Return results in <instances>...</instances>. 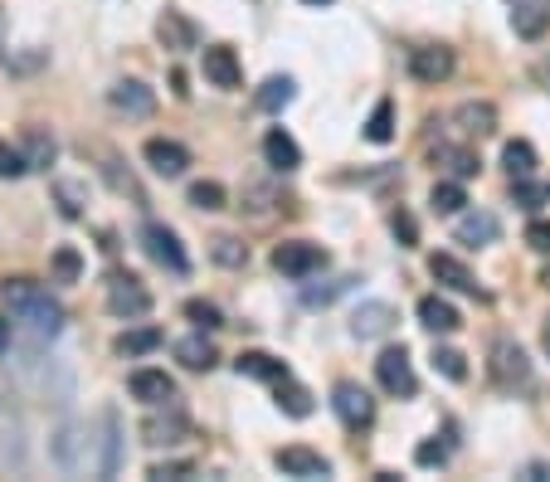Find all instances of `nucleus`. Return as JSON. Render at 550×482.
<instances>
[{
  "instance_id": "obj_51",
  "label": "nucleus",
  "mask_w": 550,
  "mask_h": 482,
  "mask_svg": "<svg viewBox=\"0 0 550 482\" xmlns=\"http://www.w3.org/2000/svg\"><path fill=\"white\" fill-rule=\"evenodd\" d=\"M531 478H550V463L546 468H531Z\"/></svg>"
},
{
  "instance_id": "obj_23",
  "label": "nucleus",
  "mask_w": 550,
  "mask_h": 482,
  "mask_svg": "<svg viewBox=\"0 0 550 482\" xmlns=\"http://www.w3.org/2000/svg\"><path fill=\"white\" fill-rule=\"evenodd\" d=\"M263 161H268L273 171H297V166H302V147H297L283 127H273V132L263 137Z\"/></svg>"
},
{
  "instance_id": "obj_54",
  "label": "nucleus",
  "mask_w": 550,
  "mask_h": 482,
  "mask_svg": "<svg viewBox=\"0 0 550 482\" xmlns=\"http://www.w3.org/2000/svg\"><path fill=\"white\" fill-rule=\"evenodd\" d=\"M541 283H546V288H550V268H546V273H541Z\"/></svg>"
},
{
  "instance_id": "obj_3",
  "label": "nucleus",
  "mask_w": 550,
  "mask_h": 482,
  "mask_svg": "<svg viewBox=\"0 0 550 482\" xmlns=\"http://www.w3.org/2000/svg\"><path fill=\"white\" fill-rule=\"evenodd\" d=\"M331 263V254L322 244H312V239H288V244H278L273 249V268L283 273V278H312V273H322Z\"/></svg>"
},
{
  "instance_id": "obj_4",
  "label": "nucleus",
  "mask_w": 550,
  "mask_h": 482,
  "mask_svg": "<svg viewBox=\"0 0 550 482\" xmlns=\"http://www.w3.org/2000/svg\"><path fill=\"white\" fill-rule=\"evenodd\" d=\"M375 380H380V390L395 395V400H414V395H419V375L409 366V351H404V346H385V351H380Z\"/></svg>"
},
{
  "instance_id": "obj_20",
  "label": "nucleus",
  "mask_w": 550,
  "mask_h": 482,
  "mask_svg": "<svg viewBox=\"0 0 550 482\" xmlns=\"http://www.w3.org/2000/svg\"><path fill=\"white\" fill-rule=\"evenodd\" d=\"M419 327L424 332H434V336H448V332H458L463 327V312L448 302V297H419Z\"/></svg>"
},
{
  "instance_id": "obj_39",
  "label": "nucleus",
  "mask_w": 550,
  "mask_h": 482,
  "mask_svg": "<svg viewBox=\"0 0 550 482\" xmlns=\"http://www.w3.org/2000/svg\"><path fill=\"white\" fill-rule=\"evenodd\" d=\"M434 371L448 375V380H468V356L453 346H434Z\"/></svg>"
},
{
  "instance_id": "obj_52",
  "label": "nucleus",
  "mask_w": 550,
  "mask_h": 482,
  "mask_svg": "<svg viewBox=\"0 0 550 482\" xmlns=\"http://www.w3.org/2000/svg\"><path fill=\"white\" fill-rule=\"evenodd\" d=\"M541 346H546V356H550V327H546V332H541Z\"/></svg>"
},
{
  "instance_id": "obj_7",
  "label": "nucleus",
  "mask_w": 550,
  "mask_h": 482,
  "mask_svg": "<svg viewBox=\"0 0 550 482\" xmlns=\"http://www.w3.org/2000/svg\"><path fill=\"white\" fill-rule=\"evenodd\" d=\"M108 312L112 317H127V322H137V317H147L151 312V293L132 278V273H112L108 278Z\"/></svg>"
},
{
  "instance_id": "obj_50",
  "label": "nucleus",
  "mask_w": 550,
  "mask_h": 482,
  "mask_svg": "<svg viewBox=\"0 0 550 482\" xmlns=\"http://www.w3.org/2000/svg\"><path fill=\"white\" fill-rule=\"evenodd\" d=\"M5 25H10V20H5V10H0V49H5Z\"/></svg>"
},
{
  "instance_id": "obj_43",
  "label": "nucleus",
  "mask_w": 550,
  "mask_h": 482,
  "mask_svg": "<svg viewBox=\"0 0 550 482\" xmlns=\"http://www.w3.org/2000/svg\"><path fill=\"white\" fill-rule=\"evenodd\" d=\"M550 195V186H531V176H521V181H512V200L521 205V210H536L541 200Z\"/></svg>"
},
{
  "instance_id": "obj_11",
  "label": "nucleus",
  "mask_w": 550,
  "mask_h": 482,
  "mask_svg": "<svg viewBox=\"0 0 550 482\" xmlns=\"http://www.w3.org/2000/svg\"><path fill=\"white\" fill-rule=\"evenodd\" d=\"M108 108L122 112V117H151L156 112V93L147 83H137V78H122V83L108 88Z\"/></svg>"
},
{
  "instance_id": "obj_44",
  "label": "nucleus",
  "mask_w": 550,
  "mask_h": 482,
  "mask_svg": "<svg viewBox=\"0 0 550 482\" xmlns=\"http://www.w3.org/2000/svg\"><path fill=\"white\" fill-rule=\"evenodd\" d=\"M390 229H395V239H400L404 249H414V244H419V224H414L409 210H395V215H390Z\"/></svg>"
},
{
  "instance_id": "obj_6",
  "label": "nucleus",
  "mask_w": 550,
  "mask_h": 482,
  "mask_svg": "<svg viewBox=\"0 0 550 482\" xmlns=\"http://www.w3.org/2000/svg\"><path fill=\"white\" fill-rule=\"evenodd\" d=\"M137 244H142V254H147L156 268H166V273H185V268H190V259H185V249H181V239H176L166 224H142Z\"/></svg>"
},
{
  "instance_id": "obj_24",
  "label": "nucleus",
  "mask_w": 550,
  "mask_h": 482,
  "mask_svg": "<svg viewBox=\"0 0 550 482\" xmlns=\"http://www.w3.org/2000/svg\"><path fill=\"white\" fill-rule=\"evenodd\" d=\"M453 122H458L468 137H492V132H497V108H492V103H458V108H453Z\"/></svg>"
},
{
  "instance_id": "obj_2",
  "label": "nucleus",
  "mask_w": 550,
  "mask_h": 482,
  "mask_svg": "<svg viewBox=\"0 0 550 482\" xmlns=\"http://www.w3.org/2000/svg\"><path fill=\"white\" fill-rule=\"evenodd\" d=\"M487 375H492L497 390H521V385L531 380V361H526V351L516 346L512 336H497V341H492V351H487Z\"/></svg>"
},
{
  "instance_id": "obj_36",
  "label": "nucleus",
  "mask_w": 550,
  "mask_h": 482,
  "mask_svg": "<svg viewBox=\"0 0 550 482\" xmlns=\"http://www.w3.org/2000/svg\"><path fill=\"white\" fill-rule=\"evenodd\" d=\"M502 166H507L512 181L531 176V171H536V147H531V142H507V147H502Z\"/></svg>"
},
{
  "instance_id": "obj_32",
  "label": "nucleus",
  "mask_w": 550,
  "mask_h": 482,
  "mask_svg": "<svg viewBox=\"0 0 550 482\" xmlns=\"http://www.w3.org/2000/svg\"><path fill=\"white\" fill-rule=\"evenodd\" d=\"M49 278H54V283H83V254H78L74 244H59V249H54Z\"/></svg>"
},
{
  "instance_id": "obj_47",
  "label": "nucleus",
  "mask_w": 550,
  "mask_h": 482,
  "mask_svg": "<svg viewBox=\"0 0 550 482\" xmlns=\"http://www.w3.org/2000/svg\"><path fill=\"white\" fill-rule=\"evenodd\" d=\"M268 205H278L273 186H244V210H268Z\"/></svg>"
},
{
  "instance_id": "obj_22",
  "label": "nucleus",
  "mask_w": 550,
  "mask_h": 482,
  "mask_svg": "<svg viewBox=\"0 0 550 482\" xmlns=\"http://www.w3.org/2000/svg\"><path fill=\"white\" fill-rule=\"evenodd\" d=\"M176 361H181L185 371H210L215 361H220V351H215V341L195 327V336H181L176 341Z\"/></svg>"
},
{
  "instance_id": "obj_5",
  "label": "nucleus",
  "mask_w": 550,
  "mask_h": 482,
  "mask_svg": "<svg viewBox=\"0 0 550 482\" xmlns=\"http://www.w3.org/2000/svg\"><path fill=\"white\" fill-rule=\"evenodd\" d=\"M331 409H336V419L351 429V434H361L375 424V400H370V390H361L356 380H341L336 390H331Z\"/></svg>"
},
{
  "instance_id": "obj_40",
  "label": "nucleus",
  "mask_w": 550,
  "mask_h": 482,
  "mask_svg": "<svg viewBox=\"0 0 550 482\" xmlns=\"http://www.w3.org/2000/svg\"><path fill=\"white\" fill-rule=\"evenodd\" d=\"M151 482H181V478H195V463L190 458H171V463H151L147 468Z\"/></svg>"
},
{
  "instance_id": "obj_34",
  "label": "nucleus",
  "mask_w": 550,
  "mask_h": 482,
  "mask_svg": "<svg viewBox=\"0 0 550 482\" xmlns=\"http://www.w3.org/2000/svg\"><path fill=\"white\" fill-rule=\"evenodd\" d=\"M366 137L375 142V147H385V142L395 137V103H390V98H380L375 112L366 117Z\"/></svg>"
},
{
  "instance_id": "obj_33",
  "label": "nucleus",
  "mask_w": 550,
  "mask_h": 482,
  "mask_svg": "<svg viewBox=\"0 0 550 482\" xmlns=\"http://www.w3.org/2000/svg\"><path fill=\"white\" fill-rule=\"evenodd\" d=\"M429 205H434V215H463L468 190H463V181H439L434 195H429Z\"/></svg>"
},
{
  "instance_id": "obj_45",
  "label": "nucleus",
  "mask_w": 550,
  "mask_h": 482,
  "mask_svg": "<svg viewBox=\"0 0 550 482\" xmlns=\"http://www.w3.org/2000/svg\"><path fill=\"white\" fill-rule=\"evenodd\" d=\"M414 463H419V468H443V463H448V444H434V439L419 444L414 448Z\"/></svg>"
},
{
  "instance_id": "obj_42",
  "label": "nucleus",
  "mask_w": 550,
  "mask_h": 482,
  "mask_svg": "<svg viewBox=\"0 0 550 482\" xmlns=\"http://www.w3.org/2000/svg\"><path fill=\"white\" fill-rule=\"evenodd\" d=\"M25 171H30L25 151H15L10 142H0V181H15V176H25Z\"/></svg>"
},
{
  "instance_id": "obj_25",
  "label": "nucleus",
  "mask_w": 550,
  "mask_h": 482,
  "mask_svg": "<svg viewBox=\"0 0 550 482\" xmlns=\"http://www.w3.org/2000/svg\"><path fill=\"white\" fill-rule=\"evenodd\" d=\"M234 371L249 375V380H268V385H278V380L288 375V366H283L278 356H268V351H239Z\"/></svg>"
},
{
  "instance_id": "obj_19",
  "label": "nucleus",
  "mask_w": 550,
  "mask_h": 482,
  "mask_svg": "<svg viewBox=\"0 0 550 482\" xmlns=\"http://www.w3.org/2000/svg\"><path fill=\"white\" fill-rule=\"evenodd\" d=\"M278 473H288V478H331V463L322 458V453H312V448H278Z\"/></svg>"
},
{
  "instance_id": "obj_26",
  "label": "nucleus",
  "mask_w": 550,
  "mask_h": 482,
  "mask_svg": "<svg viewBox=\"0 0 550 482\" xmlns=\"http://www.w3.org/2000/svg\"><path fill=\"white\" fill-rule=\"evenodd\" d=\"M434 166H443L453 181H473L477 171H482L477 151H468V147H434Z\"/></svg>"
},
{
  "instance_id": "obj_35",
  "label": "nucleus",
  "mask_w": 550,
  "mask_h": 482,
  "mask_svg": "<svg viewBox=\"0 0 550 482\" xmlns=\"http://www.w3.org/2000/svg\"><path fill=\"white\" fill-rule=\"evenodd\" d=\"M210 259L220 263V268H244L249 263V244H239L234 234H215L210 239Z\"/></svg>"
},
{
  "instance_id": "obj_1",
  "label": "nucleus",
  "mask_w": 550,
  "mask_h": 482,
  "mask_svg": "<svg viewBox=\"0 0 550 482\" xmlns=\"http://www.w3.org/2000/svg\"><path fill=\"white\" fill-rule=\"evenodd\" d=\"M0 297H5L10 317L35 336V341H54V336L64 332V307H59V297L49 293L44 283H35V278H10V283L0 288Z\"/></svg>"
},
{
  "instance_id": "obj_38",
  "label": "nucleus",
  "mask_w": 550,
  "mask_h": 482,
  "mask_svg": "<svg viewBox=\"0 0 550 482\" xmlns=\"http://www.w3.org/2000/svg\"><path fill=\"white\" fill-rule=\"evenodd\" d=\"M185 317H190L200 332H220V327H224L220 307H215V302H205V297H190V302H185Z\"/></svg>"
},
{
  "instance_id": "obj_13",
  "label": "nucleus",
  "mask_w": 550,
  "mask_h": 482,
  "mask_svg": "<svg viewBox=\"0 0 550 482\" xmlns=\"http://www.w3.org/2000/svg\"><path fill=\"white\" fill-rule=\"evenodd\" d=\"M93 161H98V176H103V181H108V186L117 190V195H127L132 205H147V190L137 186V176H132V171L122 166V156H117V151L93 147Z\"/></svg>"
},
{
  "instance_id": "obj_12",
  "label": "nucleus",
  "mask_w": 550,
  "mask_h": 482,
  "mask_svg": "<svg viewBox=\"0 0 550 482\" xmlns=\"http://www.w3.org/2000/svg\"><path fill=\"white\" fill-rule=\"evenodd\" d=\"M142 161H147L156 176L176 181V176H185V166H190V151L181 142H171V137H151L147 147H142Z\"/></svg>"
},
{
  "instance_id": "obj_53",
  "label": "nucleus",
  "mask_w": 550,
  "mask_h": 482,
  "mask_svg": "<svg viewBox=\"0 0 550 482\" xmlns=\"http://www.w3.org/2000/svg\"><path fill=\"white\" fill-rule=\"evenodd\" d=\"M302 5H331V0H302Z\"/></svg>"
},
{
  "instance_id": "obj_18",
  "label": "nucleus",
  "mask_w": 550,
  "mask_h": 482,
  "mask_svg": "<svg viewBox=\"0 0 550 482\" xmlns=\"http://www.w3.org/2000/svg\"><path fill=\"white\" fill-rule=\"evenodd\" d=\"M497 234H502V224H497L492 210H468V215H458V224H453V239L468 244V249H487Z\"/></svg>"
},
{
  "instance_id": "obj_29",
  "label": "nucleus",
  "mask_w": 550,
  "mask_h": 482,
  "mask_svg": "<svg viewBox=\"0 0 550 482\" xmlns=\"http://www.w3.org/2000/svg\"><path fill=\"white\" fill-rule=\"evenodd\" d=\"M161 341H166V336L156 332V327H137V332L117 336V341H112V351L132 361V356H151V351H161Z\"/></svg>"
},
{
  "instance_id": "obj_27",
  "label": "nucleus",
  "mask_w": 550,
  "mask_h": 482,
  "mask_svg": "<svg viewBox=\"0 0 550 482\" xmlns=\"http://www.w3.org/2000/svg\"><path fill=\"white\" fill-rule=\"evenodd\" d=\"M297 98V83L288 74H273L268 78V83H263V88H258L254 93V108L258 112H283L288 108V103H293Z\"/></svg>"
},
{
  "instance_id": "obj_8",
  "label": "nucleus",
  "mask_w": 550,
  "mask_h": 482,
  "mask_svg": "<svg viewBox=\"0 0 550 482\" xmlns=\"http://www.w3.org/2000/svg\"><path fill=\"white\" fill-rule=\"evenodd\" d=\"M453 69H458V59H453L448 44H419V49H409V74L419 78V83H429V88L448 83Z\"/></svg>"
},
{
  "instance_id": "obj_28",
  "label": "nucleus",
  "mask_w": 550,
  "mask_h": 482,
  "mask_svg": "<svg viewBox=\"0 0 550 482\" xmlns=\"http://www.w3.org/2000/svg\"><path fill=\"white\" fill-rule=\"evenodd\" d=\"M273 395H278V409H283L288 419H307V414L317 409V405H312V390H307V385H297L293 375H283Z\"/></svg>"
},
{
  "instance_id": "obj_30",
  "label": "nucleus",
  "mask_w": 550,
  "mask_h": 482,
  "mask_svg": "<svg viewBox=\"0 0 550 482\" xmlns=\"http://www.w3.org/2000/svg\"><path fill=\"white\" fill-rule=\"evenodd\" d=\"M54 205H59V215H64V220H83L88 186H83V181H69V176H59V181H54Z\"/></svg>"
},
{
  "instance_id": "obj_41",
  "label": "nucleus",
  "mask_w": 550,
  "mask_h": 482,
  "mask_svg": "<svg viewBox=\"0 0 550 482\" xmlns=\"http://www.w3.org/2000/svg\"><path fill=\"white\" fill-rule=\"evenodd\" d=\"M351 283H356V278H331L327 288H302V302H307V307H327L331 297H341Z\"/></svg>"
},
{
  "instance_id": "obj_9",
  "label": "nucleus",
  "mask_w": 550,
  "mask_h": 482,
  "mask_svg": "<svg viewBox=\"0 0 550 482\" xmlns=\"http://www.w3.org/2000/svg\"><path fill=\"white\" fill-rule=\"evenodd\" d=\"M395 322H400V312H395L390 302H361V307L351 312V336H356V341H380V336L395 332Z\"/></svg>"
},
{
  "instance_id": "obj_37",
  "label": "nucleus",
  "mask_w": 550,
  "mask_h": 482,
  "mask_svg": "<svg viewBox=\"0 0 550 482\" xmlns=\"http://www.w3.org/2000/svg\"><path fill=\"white\" fill-rule=\"evenodd\" d=\"M185 200H190L195 210H224V200H229V195H224L220 181H195V186L185 190Z\"/></svg>"
},
{
  "instance_id": "obj_14",
  "label": "nucleus",
  "mask_w": 550,
  "mask_h": 482,
  "mask_svg": "<svg viewBox=\"0 0 550 482\" xmlns=\"http://www.w3.org/2000/svg\"><path fill=\"white\" fill-rule=\"evenodd\" d=\"M156 39H161L171 54H185V49H200V25H195L190 15H181V10H161Z\"/></svg>"
},
{
  "instance_id": "obj_17",
  "label": "nucleus",
  "mask_w": 550,
  "mask_h": 482,
  "mask_svg": "<svg viewBox=\"0 0 550 482\" xmlns=\"http://www.w3.org/2000/svg\"><path fill=\"white\" fill-rule=\"evenodd\" d=\"M429 273L439 278L443 288H453V293H468V297H487L482 288H477L473 268L463 259H453V254H429Z\"/></svg>"
},
{
  "instance_id": "obj_46",
  "label": "nucleus",
  "mask_w": 550,
  "mask_h": 482,
  "mask_svg": "<svg viewBox=\"0 0 550 482\" xmlns=\"http://www.w3.org/2000/svg\"><path fill=\"white\" fill-rule=\"evenodd\" d=\"M526 249L550 254V220H531V224H526Z\"/></svg>"
},
{
  "instance_id": "obj_21",
  "label": "nucleus",
  "mask_w": 550,
  "mask_h": 482,
  "mask_svg": "<svg viewBox=\"0 0 550 482\" xmlns=\"http://www.w3.org/2000/svg\"><path fill=\"white\" fill-rule=\"evenodd\" d=\"M512 30L516 39H541L550 30V0H516Z\"/></svg>"
},
{
  "instance_id": "obj_10",
  "label": "nucleus",
  "mask_w": 550,
  "mask_h": 482,
  "mask_svg": "<svg viewBox=\"0 0 550 482\" xmlns=\"http://www.w3.org/2000/svg\"><path fill=\"white\" fill-rule=\"evenodd\" d=\"M200 64H205V83H215V88H239L244 83V64H239V54L229 44L200 49Z\"/></svg>"
},
{
  "instance_id": "obj_16",
  "label": "nucleus",
  "mask_w": 550,
  "mask_h": 482,
  "mask_svg": "<svg viewBox=\"0 0 550 482\" xmlns=\"http://www.w3.org/2000/svg\"><path fill=\"white\" fill-rule=\"evenodd\" d=\"M185 434H190V419H185L181 409H171V414H147V419H142V444H151V448L181 444Z\"/></svg>"
},
{
  "instance_id": "obj_49",
  "label": "nucleus",
  "mask_w": 550,
  "mask_h": 482,
  "mask_svg": "<svg viewBox=\"0 0 550 482\" xmlns=\"http://www.w3.org/2000/svg\"><path fill=\"white\" fill-rule=\"evenodd\" d=\"M536 78H541V88H546V93H550V54H546V59H541V64H536Z\"/></svg>"
},
{
  "instance_id": "obj_48",
  "label": "nucleus",
  "mask_w": 550,
  "mask_h": 482,
  "mask_svg": "<svg viewBox=\"0 0 550 482\" xmlns=\"http://www.w3.org/2000/svg\"><path fill=\"white\" fill-rule=\"evenodd\" d=\"M5 351H10V317H0V361H5Z\"/></svg>"
},
{
  "instance_id": "obj_15",
  "label": "nucleus",
  "mask_w": 550,
  "mask_h": 482,
  "mask_svg": "<svg viewBox=\"0 0 550 482\" xmlns=\"http://www.w3.org/2000/svg\"><path fill=\"white\" fill-rule=\"evenodd\" d=\"M127 390H132V400H142L147 409H161V405L176 400V380L166 371H132Z\"/></svg>"
},
{
  "instance_id": "obj_31",
  "label": "nucleus",
  "mask_w": 550,
  "mask_h": 482,
  "mask_svg": "<svg viewBox=\"0 0 550 482\" xmlns=\"http://www.w3.org/2000/svg\"><path fill=\"white\" fill-rule=\"evenodd\" d=\"M54 156H59L54 137H49L44 127H30V132H25V161H30V171H49Z\"/></svg>"
}]
</instances>
